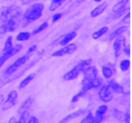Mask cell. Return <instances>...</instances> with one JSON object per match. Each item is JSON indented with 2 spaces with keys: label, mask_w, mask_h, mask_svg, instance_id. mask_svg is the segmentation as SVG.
<instances>
[{
  "label": "cell",
  "mask_w": 132,
  "mask_h": 123,
  "mask_svg": "<svg viewBox=\"0 0 132 123\" xmlns=\"http://www.w3.org/2000/svg\"><path fill=\"white\" fill-rule=\"evenodd\" d=\"M65 0H52L53 2H57V3H63V1Z\"/></svg>",
  "instance_id": "60d3db41"
},
{
  "label": "cell",
  "mask_w": 132,
  "mask_h": 123,
  "mask_svg": "<svg viewBox=\"0 0 132 123\" xmlns=\"http://www.w3.org/2000/svg\"><path fill=\"white\" fill-rule=\"evenodd\" d=\"M108 27L107 26L103 27V28H101V29H99V30L96 31V32H95L94 33H93L92 34L93 38L95 40L99 39V38L103 37L104 35H105L106 33L108 32Z\"/></svg>",
  "instance_id": "d6986e66"
},
{
  "label": "cell",
  "mask_w": 132,
  "mask_h": 123,
  "mask_svg": "<svg viewBox=\"0 0 132 123\" xmlns=\"http://www.w3.org/2000/svg\"><path fill=\"white\" fill-rule=\"evenodd\" d=\"M30 117V113L28 111H25L24 112H23L22 114H21L20 118L19 119V120H18V122H27L28 119H29Z\"/></svg>",
  "instance_id": "83f0119b"
},
{
  "label": "cell",
  "mask_w": 132,
  "mask_h": 123,
  "mask_svg": "<svg viewBox=\"0 0 132 123\" xmlns=\"http://www.w3.org/2000/svg\"><path fill=\"white\" fill-rule=\"evenodd\" d=\"M93 118V115L92 113L89 112L88 114V115H86V117L85 118H84L82 120H81V122H91Z\"/></svg>",
  "instance_id": "1f68e13d"
},
{
  "label": "cell",
  "mask_w": 132,
  "mask_h": 123,
  "mask_svg": "<svg viewBox=\"0 0 132 123\" xmlns=\"http://www.w3.org/2000/svg\"><path fill=\"white\" fill-rule=\"evenodd\" d=\"M86 110L85 109H82V110H79L77 111H75V112L72 113L70 115H67V117L64 118L62 120H61V122H68L70 120H72L73 119H76V118L79 117L81 116L83 114H85L86 113Z\"/></svg>",
  "instance_id": "5bb4252c"
},
{
  "label": "cell",
  "mask_w": 132,
  "mask_h": 123,
  "mask_svg": "<svg viewBox=\"0 0 132 123\" xmlns=\"http://www.w3.org/2000/svg\"><path fill=\"white\" fill-rule=\"evenodd\" d=\"M35 76H36V74H31L30 75H28V76L26 77L24 79H23V80L21 81L20 84L19 85V88H23L24 87H27L34 79Z\"/></svg>",
  "instance_id": "ffe728a7"
},
{
  "label": "cell",
  "mask_w": 132,
  "mask_h": 123,
  "mask_svg": "<svg viewBox=\"0 0 132 123\" xmlns=\"http://www.w3.org/2000/svg\"><path fill=\"white\" fill-rule=\"evenodd\" d=\"M36 49H37V45H33V46H30V47H29V49H28V51H27V53L28 54H32V53L34 52L36 50Z\"/></svg>",
  "instance_id": "74e56055"
},
{
  "label": "cell",
  "mask_w": 132,
  "mask_h": 123,
  "mask_svg": "<svg viewBox=\"0 0 132 123\" xmlns=\"http://www.w3.org/2000/svg\"><path fill=\"white\" fill-rule=\"evenodd\" d=\"M130 1V0H120L117 3H116L114 5L113 8V13L116 12L118 11V10H121V9L124 8L126 6L127 4L128 3V2Z\"/></svg>",
  "instance_id": "44dd1931"
},
{
  "label": "cell",
  "mask_w": 132,
  "mask_h": 123,
  "mask_svg": "<svg viewBox=\"0 0 132 123\" xmlns=\"http://www.w3.org/2000/svg\"><path fill=\"white\" fill-rule=\"evenodd\" d=\"M31 55H32V54L27 53L25 55H23V56H21L19 58L17 59L13 64H12L11 65L5 70V75L10 76L11 75V74H14V73H15L21 66H22L23 64H25V63L29 60V58H30Z\"/></svg>",
  "instance_id": "3957f363"
},
{
  "label": "cell",
  "mask_w": 132,
  "mask_h": 123,
  "mask_svg": "<svg viewBox=\"0 0 132 123\" xmlns=\"http://www.w3.org/2000/svg\"><path fill=\"white\" fill-rule=\"evenodd\" d=\"M44 5L42 3H35L31 5L24 14V19L27 23L35 21L43 15Z\"/></svg>",
  "instance_id": "6da1fadb"
},
{
  "label": "cell",
  "mask_w": 132,
  "mask_h": 123,
  "mask_svg": "<svg viewBox=\"0 0 132 123\" xmlns=\"http://www.w3.org/2000/svg\"><path fill=\"white\" fill-rule=\"evenodd\" d=\"M108 85L110 87L112 90L116 93L121 94L123 92V88H122V86L119 84L114 79H112L110 81H108Z\"/></svg>",
  "instance_id": "2e32d148"
},
{
  "label": "cell",
  "mask_w": 132,
  "mask_h": 123,
  "mask_svg": "<svg viewBox=\"0 0 132 123\" xmlns=\"http://www.w3.org/2000/svg\"><path fill=\"white\" fill-rule=\"evenodd\" d=\"M62 3H57V2H53L51 3V5H50V7H49V9L51 11H54L56 9H57L59 6L61 5Z\"/></svg>",
  "instance_id": "4dcf8cb0"
},
{
  "label": "cell",
  "mask_w": 132,
  "mask_h": 123,
  "mask_svg": "<svg viewBox=\"0 0 132 123\" xmlns=\"http://www.w3.org/2000/svg\"><path fill=\"white\" fill-rule=\"evenodd\" d=\"M130 12H128L126 15L125 16V17L122 19V23H128L130 22Z\"/></svg>",
  "instance_id": "8d00e7d4"
},
{
  "label": "cell",
  "mask_w": 132,
  "mask_h": 123,
  "mask_svg": "<svg viewBox=\"0 0 132 123\" xmlns=\"http://www.w3.org/2000/svg\"><path fill=\"white\" fill-rule=\"evenodd\" d=\"M116 72V68L113 64H108L102 68V73L103 76L106 79H110Z\"/></svg>",
  "instance_id": "9c48e42d"
},
{
  "label": "cell",
  "mask_w": 132,
  "mask_h": 123,
  "mask_svg": "<svg viewBox=\"0 0 132 123\" xmlns=\"http://www.w3.org/2000/svg\"><path fill=\"white\" fill-rule=\"evenodd\" d=\"M92 62V58H88L86 60H83L80 61L77 64L79 69H80L81 72H84V70L90 65V64Z\"/></svg>",
  "instance_id": "ac0fdd59"
},
{
  "label": "cell",
  "mask_w": 132,
  "mask_h": 123,
  "mask_svg": "<svg viewBox=\"0 0 132 123\" xmlns=\"http://www.w3.org/2000/svg\"><path fill=\"white\" fill-rule=\"evenodd\" d=\"M102 1H103V0H94V1H95V2H97V3L101 2Z\"/></svg>",
  "instance_id": "b9f144b4"
},
{
  "label": "cell",
  "mask_w": 132,
  "mask_h": 123,
  "mask_svg": "<svg viewBox=\"0 0 132 123\" xmlns=\"http://www.w3.org/2000/svg\"><path fill=\"white\" fill-rule=\"evenodd\" d=\"M108 6V3L106 2H103L101 4L98 5L97 6L93 9L90 13L92 17H97L103 14L105 12L106 9Z\"/></svg>",
  "instance_id": "7c38bea8"
},
{
  "label": "cell",
  "mask_w": 132,
  "mask_h": 123,
  "mask_svg": "<svg viewBox=\"0 0 132 123\" xmlns=\"http://www.w3.org/2000/svg\"><path fill=\"white\" fill-rule=\"evenodd\" d=\"M125 44H126V38L124 36H119L116 37V39L115 40L113 44L114 55L116 58L121 55V49Z\"/></svg>",
  "instance_id": "52a82bcc"
},
{
  "label": "cell",
  "mask_w": 132,
  "mask_h": 123,
  "mask_svg": "<svg viewBox=\"0 0 132 123\" xmlns=\"http://www.w3.org/2000/svg\"><path fill=\"white\" fill-rule=\"evenodd\" d=\"M127 29V27L126 26H122L119 27L117 29H116V30L113 31L110 35L109 37V40H112L114 38H116V37H119V36L121 35L122 33H123L125 31H126Z\"/></svg>",
  "instance_id": "e0dca14e"
},
{
  "label": "cell",
  "mask_w": 132,
  "mask_h": 123,
  "mask_svg": "<svg viewBox=\"0 0 132 123\" xmlns=\"http://www.w3.org/2000/svg\"><path fill=\"white\" fill-rule=\"evenodd\" d=\"M128 9V8L126 6V7L124 8L121 9V10H118V11L114 12V14H113V19H118V18L121 17L122 15H123L126 12V11H127Z\"/></svg>",
  "instance_id": "f1b7e54d"
},
{
  "label": "cell",
  "mask_w": 132,
  "mask_h": 123,
  "mask_svg": "<svg viewBox=\"0 0 132 123\" xmlns=\"http://www.w3.org/2000/svg\"><path fill=\"white\" fill-rule=\"evenodd\" d=\"M62 14H60V13H57V14H55L52 16V20L53 23H55V22L58 21L59 19H61L62 17Z\"/></svg>",
  "instance_id": "836d02e7"
},
{
  "label": "cell",
  "mask_w": 132,
  "mask_h": 123,
  "mask_svg": "<svg viewBox=\"0 0 132 123\" xmlns=\"http://www.w3.org/2000/svg\"><path fill=\"white\" fill-rule=\"evenodd\" d=\"M103 120H104L103 116H97V115H95V117L93 116L92 120L91 122H101L103 121Z\"/></svg>",
  "instance_id": "d6a6232c"
},
{
  "label": "cell",
  "mask_w": 132,
  "mask_h": 123,
  "mask_svg": "<svg viewBox=\"0 0 132 123\" xmlns=\"http://www.w3.org/2000/svg\"><path fill=\"white\" fill-rule=\"evenodd\" d=\"M34 102V99L32 97H28L24 102L22 103L21 105L20 108L18 110V112L19 114H22L23 112L25 111H28V109L32 106V104Z\"/></svg>",
  "instance_id": "9a60e30c"
},
{
  "label": "cell",
  "mask_w": 132,
  "mask_h": 123,
  "mask_svg": "<svg viewBox=\"0 0 132 123\" xmlns=\"http://www.w3.org/2000/svg\"><path fill=\"white\" fill-rule=\"evenodd\" d=\"M102 84V79L101 78H94L93 79L90 80V85H91L92 88H97V87H100Z\"/></svg>",
  "instance_id": "4316f807"
},
{
  "label": "cell",
  "mask_w": 132,
  "mask_h": 123,
  "mask_svg": "<svg viewBox=\"0 0 132 123\" xmlns=\"http://www.w3.org/2000/svg\"><path fill=\"white\" fill-rule=\"evenodd\" d=\"M84 79L92 80L97 76L98 71L95 66H89L84 70Z\"/></svg>",
  "instance_id": "30bf717a"
},
{
  "label": "cell",
  "mask_w": 132,
  "mask_h": 123,
  "mask_svg": "<svg viewBox=\"0 0 132 123\" xmlns=\"http://www.w3.org/2000/svg\"><path fill=\"white\" fill-rule=\"evenodd\" d=\"M80 73H81V70L79 69L78 66L76 65L74 67L72 68L70 70H69L68 73H67L63 76V79L66 81L73 80L79 76Z\"/></svg>",
  "instance_id": "8fae6325"
},
{
  "label": "cell",
  "mask_w": 132,
  "mask_h": 123,
  "mask_svg": "<svg viewBox=\"0 0 132 123\" xmlns=\"http://www.w3.org/2000/svg\"><path fill=\"white\" fill-rule=\"evenodd\" d=\"M98 95H99V99L102 101L105 102H110L113 98L112 90L108 85H106L101 87L98 92Z\"/></svg>",
  "instance_id": "5b68a950"
},
{
  "label": "cell",
  "mask_w": 132,
  "mask_h": 123,
  "mask_svg": "<svg viewBox=\"0 0 132 123\" xmlns=\"http://www.w3.org/2000/svg\"><path fill=\"white\" fill-rule=\"evenodd\" d=\"M34 1H35V0H21V1L22 2V3H23V4H28Z\"/></svg>",
  "instance_id": "f35d334b"
},
{
  "label": "cell",
  "mask_w": 132,
  "mask_h": 123,
  "mask_svg": "<svg viewBox=\"0 0 132 123\" xmlns=\"http://www.w3.org/2000/svg\"><path fill=\"white\" fill-rule=\"evenodd\" d=\"M77 33H76V32H74V31L67 33V34L62 38L61 40L60 41V44L61 45V46H65V45L68 44L70 42H72V40H73L77 37Z\"/></svg>",
  "instance_id": "4fadbf2b"
},
{
  "label": "cell",
  "mask_w": 132,
  "mask_h": 123,
  "mask_svg": "<svg viewBox=\"0 0 132 123\" xmlns=\"http://www.w3.org/2000/svg\"><path fill=\"white\" fill-rule=\"evenodd\" d=\"M30 37V33L28 32H20L16 36V40L18 41H25L28 40Z\"/></svg>",
  "instance_id": "7402d4cb"
},
{
  "label": "cell",
  "mask_w": 132,
  "mask_h": 123,
  "mask_svg": "<svg viewBox=\"0 0 132 123\" xmlns=\"http://www.w3.org/2000/svg\"><path fill=\"white\" fill-rule=\"evenodd\" d=\"M77 46L75 44H70L65 45L64 47L61 48V49L57 50L52 53V56L55 57H59V56H63L66 55H69V54L73 53V52L77 50Z\"/></svg>",
  "instance_id": "8992f818"
},
{
  "label": "cell",
  "mask_w": 132,
  "mask_h": 123,
  "mask_svg": "<svg viewBox=\"0 0 132 123\" xmlns=\"http://www.w3.org/2000/svg\"><path fill=\"white\" fill-rule=\"evenodd\" d=\"M120 69L122 71H127L130 67V61L127 59L122 60L120 63Z\"/></svg>",
  "instance_id": "cb8c5ba5"
},
{
  "label": "cell",
  "mask_w": 132,
  "mask_h": 123,
  "mask_svg": "<svg viewBox=\"0 0 132 123\" xmlns=\"http://www.w3.org/2000/svg\"><path fill=\"white\" fill-rule=\"evenodd\" d=\"M48 26V24L47 22H45V23H43V24H41L38 28H37L36 29H34V30L32 32V34L33 35H37L38 34V33H41V32H42L43 31H44L46 28H47Z\"/></svg>",
  "instance_id": "484cf974"
},
{
  "label": "cell",
  "mask_w": 132,
  "mask_h": 123,
  "mask_svg": "<svg viewBox=\"0 0 132 123\" xmlns=\"http://www.w3.org/2000/svg\"><path fill=\"white\" fill-rule=\"evenodd\" d=\"M13 47V38L12 36H9L7 37L6 40V42H5V46H4L3 51H7L9 50H10V49L12 48Z\"/></svg>",
  "instance_id": "d4e9b609"
},
{
  "label": "cell",
  "mask_w": 132,
  "mask_h": 123,
  "mask_svg": "<svg viewBox=\"0 0 132 123\" xmlns=\"http://www.w3.org/2000/svg\"><path fill=\"white\" fill-rule=\"evenodd\" d=\"M27 122H28V123H37L39 122V120L37 119V118L36 117L32 116L30 117V119H28Z\"/></svg>",
  "instance_id": "d590c367"
},
{
  "label": "cell",
  "mask_w": 132,
  "mask_h": 123,
  "mask_svg": "<svg viewBox=\"0 0 132 123\" xmlns=\"http://www.w3.org/2000/svg\"><path fill=\"white\" fill-rule=\"evenodd\" d=\"M107 111H108V106L106 105H101L95 111V115H97V116H103V115L106 114Z\"/></svg>",
  "instance_id": "603a6c76"
},
{
  "label": "cell",
  "mask_w": 132,
  "mask_h": 123,
  "mask_svg": "<svg viewBox=\"0 0 132 123\" xmlns=\"http://www.w3.org/2000/svg\"><path fill=\"white\" fill-rule=\"evenodd\" d=\"M22 47H23V45L22 44H17L14 47H12V48L10 49V50L4 52L3 55L0 57V68L12 56H13L15 54L18 53V52H19L22 49Z\"/></svg>",
  "instance_id": "277c9868"
},
{
  "label": "cell",
  "mask_w": 132,
  "mask_h": 123,
  "mask_svg": "<svg viewBox=\"0 0 132 123\" xmlns=\"http://www.w3.org/2000/svg\"><path fill=\"white\" fill-rule=\"evenodd\" d=\"M86 91L82 90L80 91L79 92H78L77 94H76V95H74V96L72 97V102H77V101H78V100L81 97H82V96H83L85 94H86Z\"/></svg>",
  "instance_id": "f546056e"
},
{
  "label": "cell",
  "mask_w": 132,
  "mask_h": 123,
  "mask_svg": "<svg viewBox=\"0 0 132 123\" xmlns=\"http://www.w3.org/2000/svg\"><path fill=\"white\" fill-rule=\"evenodd\" d=\"M9 122H18V120H15V118L12 117L11 119L9 120Z\"/></svg>",
  "instance_id": "ab89813d"
},
{
  "label": "cell",
  "mask_w": 132,
  "mask_h": 123,
  "mask_svg": "<svg viewBox=\"0 0 132 123\" xmlns=\"http://www.w3.org/2000/svg\"><path fill=\"white\" fill-rule=\"evenodd\" d=\"M18 95L15 90H12L8 95L7 99L3 105V110H9L16 104Z\"/></svg>",
  "instance_id": "ba28073f"
},
{
  "label": "cell",
  "mask_w": 132,
  "mask_h": 123,
  "mask_svg": "<svg viewBox=\"0 0 132 123\" xmlns=\"http://www.w3.org/2000/svg\"><path fill=\"white\" fill-rule=\"evenodd\" d=\"M21 14V9L15 5H12L3 10L1 17H2L3 20H7L10 19L18 20Z\"/></svg>",
  "instance_id": "7a4b0ae2"
},
{
  "label": "cell",
  "mask_w": 132,
  "mask_h": 123,
  "mask_svg": "<svg viewBox=\"0 0 132 123\" xmlns=\"http://www.w3.org/2000/svg\"><path fill=\"white\" fill-rule=\"evenodd\" d=\"M122 49H123V52L125 53V55H126L127 56H130V47L129 46H126V44H125L122 47Z\"/></svg>",
  "instance_id": "e575fe53"
}]
</instances>
